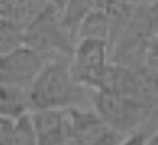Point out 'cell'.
Returning <instances> with one entry per match:
<instances>
[{
	"instance_id": "6da1fadb",
	"label": "cell",
	"mask_w": 158,
	"mask_h": 145,
	"mask_svg": "<svg viewBox=\"0 0 158 145\" xmlns=\"http://www.w3.org/2000/svg\"><path fill=\"white\" fill-rule=\"evenodd\" d=\"M70 58L71 55H56L35 79L27 90L32 111L84 107L89 99V88L76 81Z\"/></svg>"
},
{
	"instance_id": "7a4b0ae2",
	"label": "cell",
	"mask_w": 158,
	"mask_h": 145,
	"mask_svg": "<svg viewBox=\"0 0 158 145\" xmlns=\"http://www.w3.org/2000/svg\"><path fill=\"white\" fill-rule=\"evenodd\" d=\"M24 32L25 44L48 54L71 55L77 44L63 24L62 8L56 3H51Z\"/></svg>"
},
{
	"instance_id": "3957f363",
	"label": "cell",
	"mask_w": 158,
	"mask_h": 145,
	"mask_svg": "<svg viewBox=\"0 0 158 145\" xmlns=\"http://www.w3.org/2000/svg\"><path fill=\"white\" fill-rule=\"evenodd\" d=\"M60 54H48L32 46L21 47L0 57V84L29 90L43 68Z\"/></svg>"
},
{
	"instance_id": "277c9868",
	"label": "cell",
	"mask_w": 158,
	"mask_h": 145,
	"mask_svg": "<svg viewBox=\"0 0 158 145\" xmlns=\"http://www.w3.org/2000/svg\"><path fill=\"white\" fill-rule=\"evenodd\" d=\"M122 133L103 120L97 111L67 109V145H118Z\"/></svg>"
},
{
	"instance_id": "5b68a950",
	"label": "cell",
	"mask_w": 158,
	"mask_h": 145,
	"mask_svg": "<svg viewBox=\"0 0 158 145\" xmlns=\"http://www.w3.org/2000/svg\"><path fill=\"white\" fill-rule=\"evenodd\" d=\"M109 44L101 39H81L77 41L70 58L71 73L79 84L87 88L100 90L108 74Z\"/></svg>"
},
{
	"instance_id": "8992f818",
	"label": "cell",
	"mask_w": 158,
	"mask_h": 145,
	"mask_svg": "<svg viewBox=\"0 0 158 145\" xmlns=\"http://www.w3.org/2000/svg\"><path fill=\"white\" fill-rule=\"evenodd\" d=\"M30 118L38 145H67V109H33Z\"/></svg>"
},
{
	"instance_id": "52a82bcc",
	"label": "cell",
	"mask_w": 158,
	"mask_h": 145,
	"mask_svg": "<svg viewBox=\"0 0 158 145\" xmlns=\"http://www.w3.org/2000/svg\"><path fill=\"white\" fill-rule=\"evenodd\" d=\"M32 111L27 90L0 84V117L19 118Z\"/></svg>"
},
{
	"instance_id": "ba28073f",
	"label": "cell",
	"mask_w": 158,
	"mask_h": 145,
	"mask_svg": "<svg viewBox=\"0 0 158 145\" xmlns=\"http://www.w3.org/2000/svg\"><path fill=\"white\" fill-rule=\"evenodd\" d=\"M104 0H67L62 8V19L71 35L77 41V29L81 22L90 14L92 11L103 6Z\"/></svg>"
},
{
	"instance_id": "9c48e42d",
	"label": "cell",
	"mask_w": 158,
	"mask_h": 145,
	"mask_svg": "<svg viewBox=\"0 0 158 145\" xmlns=\"http://www.w3.org/2000/svg\"><path fill=\"white\" fill-rule=\"evenodd\" d=\"M109 19L103 6L92 11L77 29V41H81V39H101V41H106L109 44Z\"/></svg>"
},
{
	"instance_id": "30bf717a",
	"label": "cell",
	"mask_w": 158,
	"mask_h": 145,
	"mask_svg": "<svg viewBox=\"0 0 158 145\" xmlns=\"http://www.w3.org/2000/svg\"><path fill=\"white\" fill-rule=\"evenodd\" d=\"M25 44V32L11 18L0 16V57Z\"/></svg>"
},
{
	"instance_id": "8fae6325",
	"label": "cell",
	"mask_w": 158,
	"mask_h": 145,
	"mask_svg": "<svg viewBox=\"0 0 158 145\" xmlns=\"http://www.w3.org/2000/svg\"><path fill=\"white\" fill-rule=\"evenodd\" d=\"M51 3L54 2L52 0H18L11 19L25 30Z\"/></svg>"
},
{
	"instance_id": "7c38bea8",
	"label": "cell",
	"mask_w": 158,
	"mask_h": 145,
	"mask_svg": "<svg viewBox=\"0 0 158 145\" xmlns=\"http://www.w3.org/2000/svg\"><path fill=\"white\" fill-rule=\"evenodd\" d=\"M8 145H38L30 112L21 115L19 118L15 120V126H13V133H11Z\"/></svg>"
},
{
	"instance_id": "4fadbf2b",
	"label": "cell",
	"mask_w": 158,
	"mask_h": 145,
	"mask_svg": "<svg viewBox=\"0 0 158 145\" xmlns=\"http://www.w3.org/2000/svg\"><path fill=\"white\" fill-rule=\"evenodd\" d=\"M16 118H5L0 117V145H8L10 137L13 133V126H15Z\"/></svg>"
},
{
	"instance_id": "5bb4252c",
	"label": "cell",
	"mask_w": 158,
	"mask_h": 145,
	"mask_svg": "<svg viewBox=\"0 0 158 145\" xmlns=\"http://www.w3.org/2000/svg\"><path fill=\"white\" fill-rule=\"evenodd\" d=\"M147 134L146 131H135V133L128 134L118 145H146Z\"/></svg>"
},
{
	"instance_id": "9a60e30c",
	"label": "cell",
	"mask_w": 158,
	"mask_h": 145,
	"mask_svg": "<svg viewBox=\"0 0 158 145\" xmlns=\"http://www.w3.org/2000/svg\"><path fill=\"white\" fill-rule=\"evenodd\" d=\"M18 0H0V16L3 18H11L13 11L16 8Z\"/></svg>"
},
{
	"instance_id": "2e32d148",
	"label": "cell",
	"mask_w": 158,
	"mask_h": 145,
	"mask_svg": "<svg viewBox=\"0 0 158 145\" xmlns=\"http://www.w3.org/2000/svg\"><path fill=\"white\" fill-rule=\"evenodd\" d=\"M146 145H158V131H155L150 137H147Z\"/></svg>"
}]
</instances>
